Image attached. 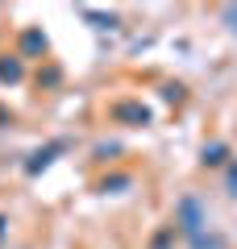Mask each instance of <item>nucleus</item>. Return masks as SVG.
<instances>
[{"label": "nucleus", "instance_id": "f257e3e1", "mask_svg": "<svg viewBox=\"0 0 237 249\" xmlns=\"http://www.w3.org/2000/svg\"><path fill=\"white\" fill-rule=\"evenodd\" d=\"M204 208H200V199H179V232H183L187 241H196V237H204Z\"/></svg>", "mask_w": 237, "mask_h": 249}, {"label": "nucleus", "instance_id": "f03ea898", "mask_svg": "<svg viewBox=\"0 0 237 249\" xmlns=\"http://www.w3.org/2000/svg\"><path fill=\"white\" fill-rule=\"evenodd\" d=\"M62 150H67V142H54V145H46V150H38L34 158L25 162V170H29V175H38V170H46V166L54 162V154H62Z\"/></svg>", "mask_w": 237, "mask_h": 249}, {"label": "nucleus", "instance_id": "7ed1b4c3", "mask_svg": "<svg viewBox=\"0 0 237 249\" xmlns=\"http://www.w3.org/2000/svg\"><path fill=\"white\" fill-rule=\"evenodd\" d=\"M113 116H117V121H133V124H146V121H150V112H146L141 104H117Z\"/></svg>", "mask_w": 237, "mask_h": 249}, {"label": "nucleus", "instance_id": "20e7f679", "mask_svg": "<svg viewBox=\"0 0 237 249\" xmlns=\"http://www.w3.org/2000/svg\"><path fill=\"white\" fill-rule=\"evenodd\" d=\"M225 154H229V145L225 142H212V145H204V166H220V162H225Z\"/></svg>", "mask_w": 237, "mask_h": 249}, {"label": "nucleus", "instance_id": "39448f33", "mask_svg": "<svg viewBox=\"0 0 237 249\" xmlns=\"http://www.w3.org/2000/svg\"><path fill=\"white\" fill-rule=\"evenodd\" d=\"M21 50H25V54H42V50H46V37L38 34V29H25V37H21Z\"/></svg>", "mask_w": 237, "mask_h": 249}, {"label": "nucleus", "instance_id": "423d86ee", "mask_svg": "<svg viewBox=\"0 0 237 249\" xmlns=\"http://www.w3.org/2000/svg\"><path fill=\"white\" fill-rule=\"evenodd\" d=\"M0 79H4V83H17V79H21V62H17V58L0 62Z\"/></svg>", "mask_w": 237, "mask_h": 249}, {"label": "nucleus", "instance_id": "0eeeda50", "mask_svg": "<svg viewBox=\"0 0 237 249\" xmlns=\"http://www.w3.org/2000/svg\"><path fill=\"white\" fill-rule=\"evenodd\" d=\"M83 17H88V21H96V29H113V25H117L113 17H96V13H88V9H83Z\"/></svg>", "mask_w": 237, "mask_h": 249}, {"label": "nucleus", "instance_id": "6e6552de", "mask_svg": "<svg viewBox=\"0 0 237 249\" xmlns=\"http://www.w3.org/2000/svg\"><path fill=\"white\" fill-rule=\"evenodd\" d=\"M229 196H237V166L229 170Z\"/></svg>", "mask_w": 237, "mask_h": 249}]
</instances>
